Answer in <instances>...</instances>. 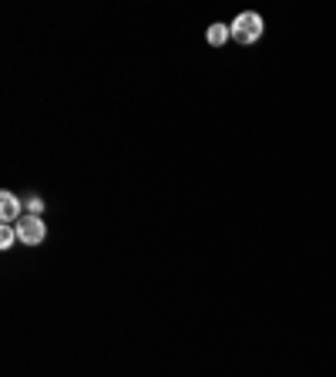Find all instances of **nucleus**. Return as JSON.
<instances>
[{
    "label": "nucleus",
    "instance_id": "39448f33",
    "mask_svg": "<svg viewBox=\"0 0 336 377\" xmlns=\"http://www.w3.org/2000/svg\"><path fill=\"white\" fill-rule=\"evenodd\" d=\"M13 243H21V239H17V229H13V226H4V229H0V246L11 249Z\"/></svg>",
    "mask_w": 336,
    "mask_h": 377
},
{
    "label": "nucleus",
    "instance_id": "20e7f679",
    "mask_svg": "<svg viewBox=\"0 0 336 377\" xmlns=\"http://www.w3.org/2000/svg\"><path fill=\"white\" fill-rule=\"evenodd\" d=\"M229 38H233V31H229V24H212V27L206 31V40L212 44V48H222V44H225Z\"/></svg>",
    "mask_w": 336,
    "mask_h": 377
},
{
    "label": "nucleus",
    "instance_id": "7ed1b4c3",
    "mask_svg": "<svg viewBox=\"0 0 336 377\" xmlns=\"http://www.w3.org/2000/svg\"><path fill=\"white\" fill-rule=\"evenodd\" d=\"M0 219H4V226H17L21 222V202H17L13 192L0 195Z\"/></svg>",
    "mask_w": 336,
    "mask_h": 377
},
{
    "label": "nucleus",
    "instance_id": "f257e3e1",
    "mask_svg": "<svg viewBox=\"0 0 336 377\" xmlns=\"http://www.w3.org/2000/svg\"><path fill=\"white\" fill-rule=\"evenodd\" d=\"M229 31H233V38L239 40V44H256V40L262 38L266 24H262V13L246 11V13H239L233 24H229Z\"/></svg>",
    "mask_w": 336,
    "mask_h": 377
},
{
    "label": "nucleus",
    "instance_id": "f03ea898",
    "mask_svg": "<svg viewBox=\"0 0 336 377\" xmlns=\"http://www.w3.org/2000/svg\"><path fill=\"white\" fill-rule=\"evenodd\" d=\"M13 229H17V239H21L24 246H38V243L47 239V226H44L40 216H21V222H17Z\"/></svg>",
    "mask_w": 336,
    "mask_h": 377
}]
</instances>
